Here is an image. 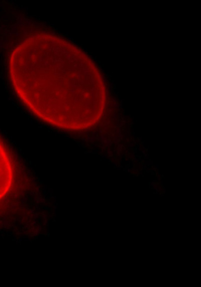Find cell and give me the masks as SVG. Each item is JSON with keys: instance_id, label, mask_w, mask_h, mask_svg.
Listing matches in <instances>:
<instances>
[{"instance_id": "obj_1", "label": "cell", "mask_w": 201, "mask_h": 287, "mask_svg": "<svg viewBox=\"0 0 201 287\" xmlns=\"http://www.w3.org/2000/svg\"><path fill=\"white\" fill-rule=\"evenodd\" d=\"M28 39L12 55L11 76L18 95L47 123L67 130L83 128L76 48L56 38Z\"/></svg>"}, {"instance_id": "obj_2", "label": "cell", "mask_w": 201, "mask_h": 287, "mask_svg": "<svg viewBox=\"0 0 201 287\" xmlns=\"http://www.w3.org/2000/svg\"><path fill=\"white\" fill-rule=\"evenodd\" d=\"M13 179L10 159L0 140V200L9 190Z\"/></svg>"}]
</instances>
